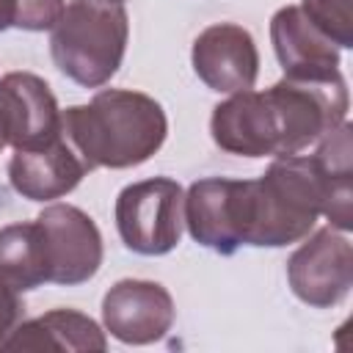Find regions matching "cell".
<instances>
[{"label": "cell", "mask_w": 353, "mask_h": 353, "mask_svg": "<svg viewBox=\"0 0 353 353\" xmlns=\"http://www.w3.org/2000/svg\"><path fill=\"white\" fill-rule=\"evenodd\" d=\"M240 199H243V179L207 176L193 182L185 190V201H182V221L188 226V234L199 245L221 256H232L243 245Z\"/></svg>", "instance_id": "10"}, {"label": "cell", "mask_w": 353, "mask_h": 353, "mask_svg": "<svg viewBox=\"0 0 353 353\" xmlns=\"http://www.w3.org/2000/svg\"><path fill=\"white\" fill-rule=\"evenodd\" d=\"M303 14L339 47H353V0H303Z\"/></svg>", "instance_id": "16"}, {"label": "cell", "mask_w": 353, "mask_h": 353, "mask_svg": "<svg viewBox=\"0 0 353 353\" xmlns=\"http://www.w3.org/2000/svg\"><path fill=\"white\" fill-rule=\"evenodd\" d=\"M185 190L171 176H152L121 188L116 196V229L121 243L141 256H163L182 240Z\"/></svg>", "instance_id": "4"}, {"label": "cell", "mask_w": 353, "mask_h": 353, "mask_svg": "<svg viewBox=\"0 0 353 353\" xmlns=\"http://www.w3.org/2000/svg\"><path fill=\"white\" fill-rule=\"evenodd\" d=\"M130 17L113 0H69L50 33V52L63 77L83 88L105 85L121 66Z\"/></svg>", "instance_id": "2"}, {"label": "cell", "mask_w": 353, "mask_h": 353, "mask_svg": "<svg viewBox=\"0 0 353 353\" xmlns=\"http://www.w3.org/2000/svg\"><path fill=\"white\" fill-rule=\"evenodd\" d=\"M61 135V108L50 83L33 72L0 77V138L11 149H33Z\"/></svg>", "instance_id": "7"}, {"label": "cell", "mask_w": 353, "mask_h": 353, "mask_svg": "<svg viewBox=\"0 0 353 353\" xmlns=\"http://www.w3.org/2000/svg\"><path fill=\"white\" fill-rule=\"evenodd\" d=\"M17 19V0H0V33L14 28Z\"/></svg>", "instance_id": "19"}, {"label": "cell", "mask_w": 353, "mask_h": 353, "mask_svg": "<svg viewBox=\"0 0 353 353\" xmlns=\"http://www.w3.org/2000/svg\"><path fill=\"white\" fill-rule=\"evenodd\" d=\"M85 174V163L63 132L33 149H14L8 160V182L28 201H55L72 193Z\"/></svg>", "instance_id": "12"}, {"label": "cell", "mask_w": 353, "mask_h": 353, "mask_svg": "<svg viewBox=\"0 0 353 353\" xmlns=\"http://www.w3.org/2000/svg\"><path fill=\"white\" fill-rule=\"evenodd\" d=\"M190 63L196 77L218 94L248 91L259 77L256 41L234 22H215L204 28L193 41Z\"/></svg>", "instance_id": "9"}, {"label": "cell", "mask_w": 353, "mask_h": 353, "mask_svg": "<svg viewBox=\"0 0 353 353\" xmlns=\"http://www.w3.org/2000/svg\"><path fill=\"white\" fill-rule=\"evenodd\" d=\"M6 350H74V353H102L108 336L99 323L77 309H50L33 320L17 323V328L3 342Z\"/></svg>", "instance_id": "14"}, {"label": "cell", "mask_w": 353, "mask_h": 353, "mask_svg": "<svg viewBox=\"0 0 353 353\" xmlns=\"http://www.w3.org/2000/svg\"><path fill=\"white\" fill-rule=\"evenodd\" d=\"M3 146H6V143H3V138H0V149H3Z\"/></svg>", "instance_id": "20"}, {"label": "cell", "mask_w": 353, "mask_h": 353, "mask_svg": "<svg viewBox=\"0 0 353 353\" xmlns=\"http://www.w3.org/2000/svg\"><path fill=\"white\" fill-rule=\"evenodd\" d=\"M113 3H124V0H113Z\"/></svg>", "instance_id": "21"}, {"label": "cell", "mask_w": 353, "mask_h": 353, "mask_svg": "<svg viewBox=\"0 0 353 353\" xmlns=\"http://www.w3.org/2000/svg\"><path fill=\"white\" fill-rule=\"evenodd\" d=\"M61 132L88 171L132 168L160 152L168 135L163 105L130 88H102L88 105L61 110Z\"/></svg>", "instance_id": "1"}, {"label": "cell", "mask_w": 353, "mask_h": 353, "mask_svg": "<svg viewBox=\"0 0 353 353\" xmlns=\"http://www.w3.org/2000/svg\"><path fill=\"white\" fill-rule=\"evenodd\" d=\"M44 248H47V265H50V284L74 287L97 276L102 265V234L88 212H83L74 204H50L36 215Z\"/></svg>", "instance_id": "6"}, {"label": "cell", "mask_w": 353, "mask_h": 353, "mask_svg": "<svg viewBox=\"0 0 353 353\" xmlns=\"http://www.w3.org/2000/svg\"><path fill=\"white\" fill-rule=\"evenodd\" d=\"M22 309L25 306H22L19 292L0 279V347L8 339V334L17 328V323L22 320Z\"/></svg>", "instance_id": "18"}, {"label": "cell", "mask_w": 353, "mask_h": 353, "mask_svg": "<svg viewBox=\"0 0 353 353\" xmlns=\"http://www.w3.org/2000/svg\"><path fill=\"white\" fill-rule=\"evenodd\" d=\"M171 292L149 279H121L102 298L105 331L124 345L160 342L174 325Z\"/></svg>", "instance_id": "8"}, {"label": "cell", "mask_w": 353, "mask_h": 353, "mask_svg": "<svg viewBox=\"0 0 353 353\" xmlns=\"http://www.w3.org/2000/svg\"><path fill=\"white\" fill-rule=\"evenodd\" d=\"M63 8H66V0H17L14 28L30 30V33L52 30V25L63 14Z\"/></svg>", "instance_id": "17"}, {"label": "cell", "mask_w": 353, "mask_h": 353, "mask_svg": "<svg viewBox=\"0 0 353 353\" xmlns=\"http://www.w3.org/2000/svg\"><path fill=\"white\" fill-rule=\"evenodd\" d=\"M265 97L273 108L279 127V157L301 154L317 143L328 130L347 121L350 97L342 72L328 77H281Z\"/></svg>", "instance_id": "3"}, {"label": "cell", "mask_w": 353, "mask_h": 353, "mask_svg": "<svg viewBox=\"0 0 353 353\" xmlns=\"http://www.w3.org/2000/svg\"><path fill=\"white\" fill-rule=\"evenodd\" d=\"M0 279L19 295L50 284L47 248L39 221L8 223L0 229Z\"/></svg>", "instance_id": "15"}, {"label": "cell", "mask_w": 353, "mask_h": 353, "mask_svg": "<svg viewBox=\"0 0 353 353\" xmlns=\"http://www.w3.org/2000/svg\"><path fill=\"white\" fill-rule=\"evenodd\" d=\"M215 146L237 157H279V127L265 91H237L218 102L210 116Z\"/></svg>", "instance_id": "11"}, {"label": "cell", "mask_w": 353, "mask_h": 353, "mask_svg": "<svg viewBox=\"0 0 353 353\" xmlns=\"http://www.w3.org/2000/svg\"><path fill=\"white\" fill-rule=\"evenodd\" d=\"M287 281L306 306L331 309L342 303L353 287V245L347 234L334 226L306 234L287 259Z\"/></svg>", "instance_id": "5"}, {"label": "cell", "mask_w": 353, "mask_h": 353, "mask_svg": "<svg viewBox=\"0 0 353 353\" xmlns=\"http://www.w3.org/2000/svg\"><path fill=\"white\" fill-rule=\"evenodd\" d=\"M270 41L287 77H328L339 72V47L303 14L301 6H284L273 14Z\"/></svg>", "instance_id": "13"}]
</instances>
